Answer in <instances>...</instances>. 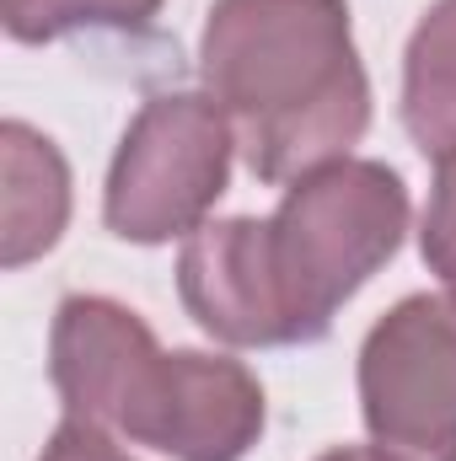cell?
I'll use <instances>...</instances> for the list:
<instances>
[{
	"mask_svg": "<svg viewBox=\"0 0 456 461\" xmlns=\"http://www.w3.org/2000/svg\"><path fill=\"white\" fill-rule=\"evenodd\" d=\"M38 461H129V456L108 440V429H103V424L65 419V424L54 429V440L43 446V456H38Z\"/></svg>",
	"mask_w": 456,
	"mask_h": 461,
	"instance_id": "11",
	"label": "cell"
},
{
	"mask_svg": "<svg viewBox=\"0 0 456 461\" xmlns=\"http://www.w3.org/2000/svg\"><path fill=\"white\" fill-rule=\"evenodd\" d=\"M22 5H32V0H0V16H11V11H22Z\"/></svg>",
	"mask_w": 456,
	"mask_h": 461,
	"instance_id": "13",
	"label": "cell"
},
{
	"mask_svg": "<svg viewBox=\"0 0 456 461\" xmlns=\"http://www.w3.org/2000/svg\"><path fill=\"white\" fill-rule=\"evenodd\" d=\"M403 123L424 156L456 150V0H435L408 43Z\"/></svg>",
	"mask_w": 456,
	"mask_h": 461,
	"instance_id": "8",
	"label": "cell"
},
{
	"mask_svg": "<svg viewBox=\"0 0 456 461\" xmlns=\"http://www.w3.org/2000/svg\"><path fill=\"white\" fill-rule=\"evenodd\" d=\"M236 129L215 97H156L129 123L108 172V226L123 241L194 236L226 194Z\"/></svg>",
	"mask_w": 456,
	"mask_h": 461,
	"instance_id": "3",
	"label": "cell"
},
{
	"mask_svg": "<svg viewBox=\"0 0 456 461\" xmlns=\"http://www.w3.org/2000/svg\"><path fill=\"white\" fill-rule=\"evenodd\" d=\"M70 215V172L65 156L27 123L0 129V263L22 268L49 252Z\"/></svg>",
	"mask_w": 456,
	"mask_h": 461,
	"instance_id": "7",
	"label": "cell"
},
{
	"mask_svg": "<svg viewBox=\"0 0 456 461\" xmlns=\"http://www.w3.org/2000/svg\"><path fill=\"white\" fill-rule=\"evenodd\" d=\"M161 0H32L5 16V32L22 43H49L81 27H145Z\"/></svg>",
	"mask_w": 456,
	"mask_h": 461,
	"instance_id": "9",
	"label": "cell"
},
{
	"mask_svg": "<svg viewBox=\"0 0 456 461\" xmlns=\"http://www.w3.org/2000/svg\"><path fill=\"white\" fill-rule=\"evenodd\" d=\"M317 461H419V456H408V451H392V446H343V451H328V456H317Z\"/></svg>",
	"mask_w": 456,
	"mask_h": 461,
	"instance_id": "12",
	"label": "cell"
},
{
	"mask_svg": "<svg viewBox=\"0 0 456 461\" xmlns=\"http://www.w3.org/2000/svg\"><path fill=\"white\" fill-rule=\"evenodd\" d=\"M408 194L381 161H328L290 183L274 221H263L269 279L285 317V344H312L333 312L397 252Z\"/></svg>",
	"mask_w": 456,
	"mask_h": 461,
	"instance_id": "2",
	"label": "cell"
},
{
	"mask_svg": "<svg viewBox=\"0 0 456 461\" xmlns=\"http://www.w3.org/2000/svg\"><path fill=\"white\" fill-rule=\"evenodd\" d=\"M49 370L70 419L161 451L178 397V354H161L134 312L103 295H70L54 317Z\"/></svg>",
	"mask_w": 456,
	"mask_h": 461,
	"instance_id": "4",
	"label": "cell"
},
{
	"mask_svg": "<svg viewBox=\"0 0 456 461\" xmlns=\"http://www.w3.org/2000/svg\"><path fill=\"white\" fill-rule=\"evenodd\" d=\"M199 70L263 183L343 161L370 123L343 0H215Z\"/></svg>",
	"mask_w": 456,
	"mask_h": 461,
	"instance_id": "1",
	"label": "cell"
},
{
	"mask_svg": "<svg viewBox=\"0 0 456 461\" xmlns=\"http://www.w3.org/2000/svg\"><path fill=\"white\" fill-rule=\"evenodd\" d=\"M178 290L205 333H215L226 344H285V317H279L274 279H269L263 221L199 226L183 241Z\"/></svg>",
	"mask_w": 456,
	"mask_h": 461,
	"instance_id": "6",
	"label": "cell"
},
{
	"mask_svg": "<svg viewBox=\"0 0 456 461\" xmlns=\"http://www.w3.org/2000/svg\"><path fill=\"white\" fill-rule=\"evenodd\" d=\"M424 263L456 290V150L441 156L430 210H424Z\"/></svg>",
	"mask_w": 456,
	"mask_h": 461,
	"instance_id": "10",
	"label": "cell"
},
{
	"mask_svg": "<svg viewBox=\"0 0 456 461\" xmlns=\"http://www.w3.org/2000/svg\"><path fill=\"white\" fill-rule=\"evenodd\" d=\"M360 402L381 446L456 461V290L408 295L360 348Z\"/></svg>",
	"mask_w": 456,
	"mask_h": 461,
	"instance_id": "5",
	"label": "cell"
}]
</instances>
